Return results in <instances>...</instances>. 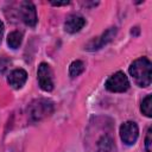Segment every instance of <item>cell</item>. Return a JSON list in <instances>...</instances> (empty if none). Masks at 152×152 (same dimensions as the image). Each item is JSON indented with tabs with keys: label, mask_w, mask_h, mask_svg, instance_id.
Wrapping results in <instances>:
<instances>
[{
	"label": "cell",
	"mask_w": 152,
	"mask_h": 152,
	"mask_svg": "<svg viewBox=\"0 0 152 152\" xmlns=\"http://www.w3.org/2000/svg\"><path fill=\"white\" fill-rule=\"evenodd\" d=\"M129 74L139 87H148L152 81V64L146 57L135 59L129 66Z\"/></svg>",
	"instance_id": "1"
},
{
	"label": "cell",
	"mask_w": 152,
	"mask_h": 152,
	"mask_svg": "<svg viewBox=\"0 0 152 152\" xmlns=\"http://www.w3.org/2000/svg\"><path fill=\"white\" fill-rule=\"evenodd\" d=\"M27 113L32 121H40L53 113V102L48 99H37L28 104Z\"/></svg>",
	"instance_id": "2"
},
{
	"label": "cell",
	"mask_w": 152,
	"mask_h": 152,
	"mask_svg": "<svg viewBox=\"0 0 152 152\" xmlns=\"http://www.w3.org/2000/svg\"><path fill=\"white\" fill-rule=\"evenodd\" d=\"M104 87L112 93H124L129 88V82L127 76L122 71H116L115 74L108 77L104 83Z\"/></svg>",
	"instance_id": "3"
},
{
	"label": "cell",
	"mask_w": 152,
	"mask_h": 152,
	"mask_svg": "<svg viewBox=\"0 0 152 152\" xmlns=\"http://www.w3.org/2000/svg\"><path fill=\"white\" fill-rule=\"evenodd\" d=\"M37 78L38 84L42 90L44 91H51L53 89V77H52V70L48 63H40L37 70Z\"/></svg>",
	"instance_id": "4"
},
{
	"label": "cell",
	"mask_w": 152,
	"mask_h": 152,
	"mask_svg": "<svg viewBox=\"0 0 152 152\" xmlns=\"http://www.w3.org/2000/svg\"><path fill=\"white\" fill-rule=\"evenodd\" d=\"M138 135L139 128L134 121H126L120 126V138L126 145L135 144Z\"/></svg>",
	"instance_id": "5"
},
{
	"label": "cell",
	"mask_w": 152,
	"mask_h": 152,
	"mask_svg": "<svg viewBox=\"0 0 152 152\" xmlns=\"http://www.w3.org/2000/svg\"><path fill=\"white\" fill-rule=\"evenodd\" d=\"M19 14L21 20L30 27H34L37 24V12L36 7L30 1H23L19 7Z\"/></svg>",
	"instance_id": "6"
},
{
	"label": "cell",
	"mask_w": 152,
	"mask_h": 152,
	"mask_svg": "<svg viewBox=\"0 0 152 152\" xmlns=\"http://www.w3.org/2000/svg\"><path fill=\"white\" fill-rule=\"evenodd\" d=\"M116 34V27H110L108 28L106 32H103L99 38L96 39H93L91 42L88 43V45L86 46V49L88 51H95V50H99L101 48H103L106 44H108Z\"/></svg>",
	"instance_id": "7"
},
{
	"label": "cell",
	"mask_w": 152,
	"mask_h": 152,
	"mask_svg": "<svg viewBox=\"0 0 152 152\" xmlns=\"http://www.w3.org/2000/svg\"><path fill=\"white\" fill-rule=\"evenodd\" d=\"M86 25V19L78 14H71L64 21V30L68 33H76Z\"/></svg>",
	"instance_id": "8"
},
{
	"label": "cell",
	"mask_w": 152,
	"mask_h": 152,
	"mask_svg": "<svg viewBox=\"0 0 152 152\" xmlns=\"http://www.w3.org/2000/svg\"><path fill=\"white\" fill-rule=\"evenodd\" d=\"M26 80H27V72L24 69H15L8 75L7 83L13 89H20L25 84Z\"/></svg>",
	"instance_id": "9"
},
{
	"label": "cell",
	"mask_w": 152,
	"mask_h": 152,
	"mask_svg": "<svg viewBox=\"0 0 152 152\" xmlns=\"http://www.w3.org/2000/svg\"><path fill=\"white\" fill-rule=\"evenodd\" d=\"M116 147L110 135H103L97 141V152H115Z\"/></svg>",
	"instance_id": "10"
},
{
	"label": "cell",
	"mask_w": 152,
	"mask_h": 152,
	"mask_svg": "<svg viewBox=\"0 0 152 152\" xmlns=\"http://www.w3.org/2000/svg\"><path fill=\"white\" fill-rule=\"evenodd\" d=\"M23 42V32L21 31H13L7 37V44L11 49H18Z\"/></svg>",
	"instance_id": "11"
},
{
	"label": "cell",
	"mask_w": 152,
	"mask_h": 152,
	"mask_svg": "<svg viewBox=\"0 0 152 152\" xmlns=\"http://www.w3.org/2000/svg\"><path fill=\"white\" fill-rule=\"evenodd\" d=\"M84 71V63L82 61H74L69 66V75L70 77H77Z\"/></svg>",
	"instance_id": "12"
},
{
	"label": "cell",
	"mask_w": 152,
	"mask_h": 152,
	"mask_svg": "<svg viewBox=\"0 0 152 152\" xmlns=\"http://www.w3.org/2000/svg\"><path fill=\"white\" fill-rule=\"evenodd\" d=\"M140 110L147 118H151L152 116V96L151 95H147L142 100L141 106H140Z\"/></svg>",
	"instance_id": "13"
},
{
	"label": "cell",
	"mask_w": 152,
	"mask_h": 152,
	"mask_svg": "<svg viewBox=\"0 0 152 152\" xmlns=\"http://www.w3.org/2000/svg\"><path fill=\"white\" fill-rule=\"evenodd\" d=\"M145 148H146V152L152 151V128L151 127L147 129V134L145 138Z\"/></svg>",
	"instance_id": "14"
},
{
	"label": "cell",
	"mask_w": 152,
	"mask_h": 152,
	"mask_svg": "<svg viewBox=\"0 0 152 152\" xmlns=\"http://www.w3.org/2000/svg\"><path fill=\"white\" fill-rule=\"evenodd\" d=\"M10 64H11V61L7 57H5V56L0 57V74L5 72L7 70V68L10 66Z\"/></svg>",
	"instance_id": "15"
},
{
	"label": "cell",
	"mask_w": 152,
	"mask_h": 152,
	"mask_svg": "<svg viewBox=\"0 0 152 152\" xmlns=\"http://www.w3.org/2000/svg\"><path fill=\"white\" fill-rule=\"evenodd\" d=\"M68 4H69V1H63V2H59V1H52V2H51L52 6H65V5H68Z\"/></svg>",
	"instance_id": "16"
},
{
	"label": "cell",
	"mask_w": 152,
	"mask_h": 152,
	"mask_svg": "<svg viewBox=\"0 0 152 152\" xmlns=\"http://www.w3.org/2000/svg\"><path fill=\"white\" fill-rule=\"evenodd\" d=\"M2 33H4V24H2V21L0 20V43H1V37H2Z\"/></svg>",
	"instance_id": "17"
}]
</instances>
